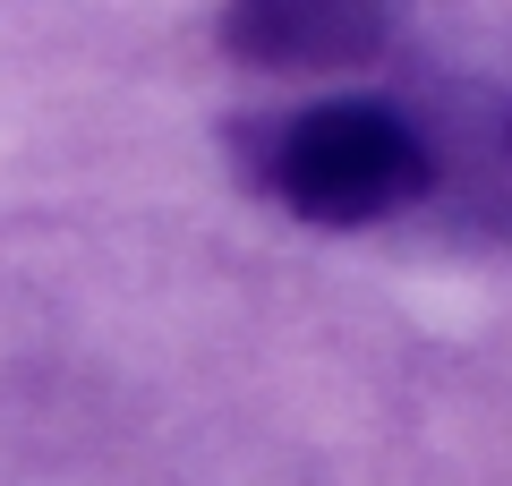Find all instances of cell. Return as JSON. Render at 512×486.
I'll return each mask as SVG.
<instances>
[{
	"label": "cell",
	"instance_id": "1",
	"mask_svg": "<svg viewBox=\"0 0 512 486\" xmlns=\"http://www.w3.org/2000/svg\"><path fill=\"white\" fill-rule=\"evenodd\" d=\"M231 162L256 197L316 231H367L384 214H410L419 197V145L393 94H325L299 111L231 128Z\"/></svg>",
	"mask_w": 512,
	"mask_h": 486
},
{
	"label": "cell",
	"instance_id": "2",
	"mask_svg": "<svg viewBox=\"0 0 512 486\" xmlns=\"http://www.w3.org/2000/svg\"><path fill=\"white\" fill-rule=\"evenodd\" d=\"M419 145L410 214L453 248H512V86L504 77H427L393 94Z\"/></svg>",
	"mask_w": 512,
	"mask_h": 486
},
{
	"label": "cell",
	"instance_id": "3",
	"mask_svg": "<svg viewBox=\"0 0 512 486\" xmlns=\"http://www.w3.org/2000/svg\"><path fill=\"white\" fill-rule=\"evenodd\" d=\"M384 43H393V9H367V0H239V9H222V52L274 77L367 69Z\"/></svg>",
	"mask_w": 512,
	"mask_h": 486
}]
</instances>
